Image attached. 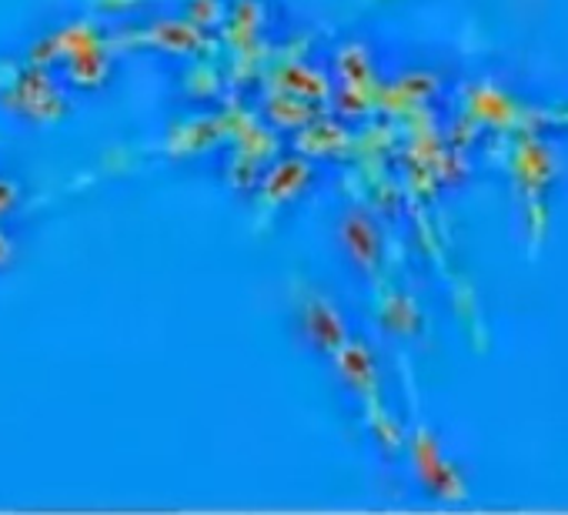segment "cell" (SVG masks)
<instances>
[{
  "label": "cell",
  "instance_id": "obj_1",
  "mask_svg": "<svg viewBox=\"0 0 568 515\" xmlns=\"http://www.w3.org/2000/svg\"><path fill=\"white\" fill-rule=\"evenodd\" d=\"M8 258V244H4V238H0V262Z\"/></svg>",
  "mask_w": 568,
  "mask_h": 515
}]
</instances>
